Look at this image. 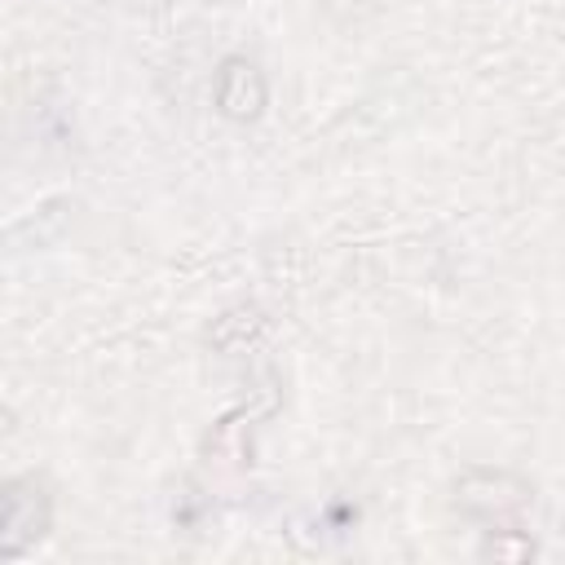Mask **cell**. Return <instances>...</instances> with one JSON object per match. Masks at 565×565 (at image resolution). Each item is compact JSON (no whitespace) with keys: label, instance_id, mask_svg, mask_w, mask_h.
Instances as JSON below:
<instances>
[{"label":"cell","instance_id":"1","mask_svg":"<svg viewBox=\"0 0 565 565\" xmlns=\"http://www.w3.org/2000/svg\"><path fill=\"white\" fill-rule=\"evenodd\" d=\"M49 521H53V499H49L44 481H35V477L9 481V490H4L0 556H4V561H18L26 547H35V543L49 534Z\"/></svg>","mask_w":565,"mask_h":565},{"label":"cell","instance_id":"2","mask_svg":"<svg viewBox=\"0 0 565 565\" xmlns=\"http://www.w3.org/2000/svg\"><path fill=\"white\" fill-rule=\"evenodd\" d=\"M455 503L472 516H512L530 503V486L512 472H494V468H472L455 481Z\"/></svg>","mask_w":565,"mask_h":565},{"label":"cell","instance_id":"3","mask_svg":"<svg viewBox=\"0 0 565 565\" xmlns=\"http://www.w3.org/2000/svg\"><path fill=\"white\" fill-rule=\"evenodd\" d=\"M216 106L230 119H256L265 110V75L247 57H225L216 71Z\"/></svg>","mask_w":565,"mask_h":565},{"label":"cell","instance_id":"4","mask_svg":"<svg viewBox=\"0 0 565 565\" xmlns=\"http://www.w3.org/2000/svg\"><path fill=\"white\" fill-rule=\"evenodd\" d=\"M481 556H494V561H530V556H534V543H530L525 534L503 530V534H490V539L481 543Z\"/></svg>","mask_w":565,"mask_h":565}]
</instances>
